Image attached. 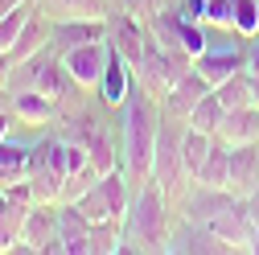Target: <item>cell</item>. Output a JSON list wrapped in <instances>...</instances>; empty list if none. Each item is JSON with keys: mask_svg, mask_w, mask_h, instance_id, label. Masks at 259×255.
<instances>
[{"mask_svg": "<svg viewBox=\"0 0 259 255\" xmlns=\"http://www.w3.org/2000/svg\"><path fill=\"white\" fill-rule=\"evenodd\" d=\"M74 206H78V210H82V214H87L91 222H103V218H111V206H107V198H103L99 181H95V185L87 189V194H82V198L74 202Z\"/></svg>", "mask_w": 259, "mask_h": 255, "instance_id": "83f0119b", "label": "cell"}, {"mask_svg": "<svg viewBox=\"0 0 259 255\" xmlns=\"http://www.w3.org/2000/svg\"><path fill=\"white\" fill-rule=\"evenodd\" d=\"M231 202H235V194H231V189H218V185H206V181H189V189L181 194L177 210H181V218L210 222L218 210H226Z\"/></svg>", "mask_w": 259, "mask_h": 255, "instance_id": "5bb4252c", "label": "cell"}, {"mask_svg": "<svg viewBox=\"0 0 259 255\" xmlns=\"http://www.w3.org/2000/svg\"><path fill=\"white\" fill-rule=\"evenodd\" d=\"M214 136H218V140H226V144H255V140H259V107H255V103H247V107L226 111Z\"/></svg>", "mask_w": 259, "mask_h": 255, "instance_id": "ffe728a7", "label": "cell"}, {"mask_svg": "<svg viewBox=\"0 0 259 255\" xmlns=\"http://www.w3.org/2000/svg\"><path fill=\"white\" fill-rule=\"evenodd\" d=\"M58 103L50 99V95L41 91H13V123L21 128V132L37 136V132H50V128H58Z\"/></svg>", "mask_w": 259, "mask_h": 255, "instance_id": "9c48e42d", "label": "cell"}, {"mask_svg": "<svg viewBox=\"0 0 259 255\" xmlns=\"http://www.w3.org/2000/svg\"><path fill=\"white\" fill-rule=\"evenodd\" d=\"M189 66H193L189 54H181V50H165V46H156V41L148 37L144 50H140V58L132 62V78H136L140 91H148L152 99H160V95H165Z\"/></svg>", "mask_w": 259, "mask_h": 255, "instance_id": "5b68a950", "label": "cell"}, {"mask_svg": "<svg viewBox=\"0 0 259 255\" xmlns=\"http://www.w3.org/2000/svg\"><path fill=\"white\" fill-rule=\"evenodd\" d=\"M33 9H41L50 21H74V17L103 21L115 9V0H33Z\"/></svg>", "mask_w": 259, "mask_h": 255, "instance_id": "ac0fdd59", "label": "cell"}, {"mask_svg": "<svg viewBox=\"0 0 259 255\" xmlns=\"http://www.w3.org/2000/svg\"><path fill=\"white\" fill-rule=\"evenodd\" d=\"M99 181V173H95L91 165L87 169H74V173H66V181H62V194H58V202H78L87 189Z\"/></svg>", "mask_w": 259, "mask_h": 255, "instance_id": "4316f807", "label": "cell"}, {"mask_svg": "<svg viewBox=\"0 0 259 255\" xmlns=\"http://www.w3.org/2000/svg\"><path fill=\"white\" fill-rule=\"evenodd\" d=\"M235 33L255 37L259 33V0H239L235 5Z\"/></svg>", "mask_w": 259, "mask_h": 255, "instance_id": "f1b7e54d", "label": "cell"}, {"mask_svg": "<svg viewBox=\"0 0 259 255\" xmlns=\"http://www.w3.org/2000/svg\"><path fill=\"white\" fill-rule=\"evenodd\" d=\"M0 115H13V91L0 87Z\"/></svg>", "mask_w": 259, "mask_h": 255, "instance_id": "d6a6232c", "label": "cell"}, {"mask_svg": "<svg viewBox=\"0 0 259 255\" xmlns=\"http://www.w3.org/2000/svg\"><path fill=\"white\" fill-rule=\"evenodd\" d=\"M78 144L87 148V161H91V169L99 173V177L123 165V161H119V132H115L103 115H95V119L87 123V132L78 136Z\"/></svg>", "mask_w": 259, "mask_h": 255, "instance_id": "ba28073f", "label": "cell"}, {"mask_svg": "<svg viewBox=\"0 0 259 255\" xmlns=\"http://www.w3.org/2000/svg\"><path fill=\"white\" fill-rule=\"evenodd\" d=\"M25 177H29V185H33V202H58L62 181H66V140H62L58 128L33 136Z\"/></svg>", "mask_w": 259, "mask_h": 255, "instance_id": "277c9868", "label": "cell"}, {"mask_svg": "<svg viewBox=\"0 0 259 255\" xmlns=\"http://www.w3.org/2000/svg\"><path fill=\"white\" fill-rule=\"evenodd\" d=\"M136 87V78H132V62L127 58H119L115 50H111V62H107V70H103V82H99V103L107 107V111H115L123 99H127V91Z\"/></svg>", "mask_w": 259, "mask_h": 255, "instance_id": "e0dca14e", "label": "cell"}, {"mask_svg": "<svg viewBox=\"0 0 259 255\" xmlns=\"http://www.w3.org/2000/svg\"><path fill=\"white\" fill-rule=\"evenodd\" d=\"M210 91H214V87H210V82H206L198 70H193V66H189V70H185V74H181V78H177V82H173L165 95H160L156 103H160V111H165V115H173V119L189 123V111H193V103H198L202 95H210Z\"/></svg>", "mask_w": 259, "mask_h": 255, "instance_id": "7c38bea8", "label": "cell"}, {"mask_svg": "<svg viewBox=\"0 0 259 255\" xmlns=\"http://www.w3.org/2000/svg\"><path fill=\"white\" fill-rule=\"evenodd\" d=\"M17 251H41V255H66L58 235V202H33L21 227V247Z\"/></svg>", "mask_w": 259, "mask_h": 255, "instance_id": "8992f818", "label": "cell"}, {"mask_svg": "<svg viewBox=\"0 0 259 255\" xmlns=\"http://www.w3.org/2000/svg\"><path fill=\"white\" fill-rule=\"evenodd\" d=\"M5 206H9V189L0 185V210H5Z\"/></svg>", "mask_w": 259, "mask_h": 255, "instance_id": "8d00e7d4", "label": "cell"}, {"mask_svg": "<svg viewBox=\"0 0 259 255\" xmlns=\"http://www.w3.org/2000/svg\"><path fill=\"white\" fill-rule=\"evenodd\" d=\"M185 128H189V123H181V119H173V115L160 111L156 144H152V181L169 194L173 206L181 202V194H185L189 181H193V177L185 173V165H181V140H185Z\"/></svg>", "mask_w": 259, "mask_h": 255, "instance_id": "3957f363", "label": "cell"}, {"mask_svg": "<svg viewBox=\"0 0 259 255\" xmlns=\"http://www.w3.org/2000/svg\"><path fill=\"white\" fill-rule=\"evenodd\" d=\"M259 185V140L255 144H231V169H226V189L235 198H251Z\"/></svg>", "mask_w": 259, "mask_h": 255, "instance_id": "2e32d148", "label": "cell"}, {"mask_svg": "<svg viewBox=\"0 0 259 255\" xmlns=\"http://www.w3.org/2000/svg\"><path fill=\"white\" fill-rule=\"evenodd\" d=\"M165 251H185V255H214V251H226L222 239L210 231V222H193V218H173V231H169V243Z\"/></svg>", "mask_w": 259, "mask_h": 255, "instance_id": "8fae6325", "label": "cell"}, {"mask_svg": "<svg viewBox=\"0 0 259 255\" xmlns=\"http://www.w3.org/2000/svg\"><path fill=\"white\" fill-rule=\"evenodd\" d=\"M29 148H33V140H29V136H17V132L0 140V185H13V181L25 177V169H29Z\"/></svg>", "mask_w": 259, "mask_h": 255, "instance_id": "44dd1931", "label": "cell"}, {"mask_svg": "<svg viewBox=\"0 0 259 255\" xmlns=\"http://www.w3.org/2000/svg\"><path fill=\"white\" fill-rule=\"evenodd\" d=\"M29 0L25 5H17L13 13H5L0 17V54H13V46H17V37H21V29H25V17H29Z\"/></svg>", "mask_w": 259, "mask_h": 255, "instance_id": "484cf974", "label": "cell"}, {"mask_svg": "<svg viewBox=\"0 0 259 255\" xmlns=\"http://www.w3.org/2000/svg\"><path fill=\"white\" fill-rule=\"evenodd\" d=\"M247 206H251V214H255V222H259V185L251 189V198H247Z\"/></svg>", "mask_w": 259, "mask_h": 255, "instance_id": "836d02e7", "label": "cell"}, {"mask_svg": "<svg viewBox=\"0 0 259 255\" xmlns=\"http://www.w3.org/2000/svg\"><path fill=\"white\" fill-rule=\"evenodd\" d=\"M107 62H111V46H107V37L87 41V46H78V50H70V54H62V66H66L87 91H99Z\"/></svg>", "mask_w": 259, "mask_h": 255, "instance_id": "30bf717a", "label": "cell"}, {"mask_svg": "<svg viewBox=\"0 0 259 255\" xmlns=\"http://www.w3.org/2000/svg\"><path fill=\"white\" fill-rule=\"evenodd\" d=\"M226 169H231V144L214 136V144H210V152H206V165H202V173L193 177V181H206V185L226 189Z\"/></svg>", "mask_w": 259, "mask_h": 255, "instance_id": "7402d4cb", "label": "cell"}, {"mask_svg": "<svg viewBox=\"0 0 259 255\" xmlns=\"http://www.w3.org/2000/svg\"><path fill=\"white\" fill-rule=\"evenodd\" d=\"M115 111H119V161H123V173L140 185V181L152 177V144H156L160 103L148 91L132 87L127 99Z\"/></svg>", "mask_w": 259, "mask_h": 255, "instance_id": "6da1fadb", "label": "cell"}, {"mask_svg": "<svg viewBox=\"0 0 259 255\" xmlns=\"http://www.w3.org/2000/svg\"><path fill=\"white\" fill-rule=\"evenodd\" d=\"M247 74H251V70H247ZM251 103L259 107V74H251Z\"/></svg>", "mask_w": 259, "mask_h": 255, "instance_id": "e575fe53", "label": "cell"}, {"mask_svg": "<svg viewBox=\"0 0 259 255\" xmlns=\"http://www.w3.org/2000/svg\"><path fill=\"white\" fill-rule=\"evenodd\" d=\"M107 37V17L103 21H87V17H74V21H54V33H50V50L62 58L87 41H99Z\"/></svg>", "mask_w": 259, "mask_h": 255, "instance_id": "9a60e30c", "label": "cell"}, {"mask_svg": "<svg viewBox=\"0 0 259 255\" xmlns=\"http://www.w3.org/2000/svg\"><path fill=\"white\" fill-rule=\"evenodd\" d=\"M214 91H218V99H222V107H226V111L247 107V103H251V74H247V70H239V74H231L226 82H218Z\"/></svg>", "mask_w": 259, "mask_h": 255, "instance_id": "d4e9b609", "label": "cell"}, {"mask_svg": "<svg viewBox=\"0 0 259 255\" xmlns=\"http://www.w3.org/2000/svg\"><path fill=\"white\" fill-rule=\"evenodd\" d=\"M123 227V251H165L173 231V202L152 177L136 185L132 206H127Z\"/></svg>", "mask_w": 259, "mask_h": 255, "instance_id": "7a4b0ae2", "label": "cell"}, {"mask_svg": "<svg viewBox=\"0 0 259 255\" xmlns=\"http://www.w3.org/2000/svg\"><path fill=\"white\" fill-rule=\"evenodd\" d=\"M58 235L66 255H87V235H91V218L74 202H58Z\"/></svg>", "mask_w": 259, "mask_h": 255, "instance_id": "d6986e66", "label": "cell"}, {"mask_svg": "<svg viewBox=\"0 0 259 255\" xmlns=\"http://www.w3.org/2000/svg\"><path fill=\"white\" fill-rule=\"evenodd\" d=\"M17 5H25V0H0V17H5V13H13Z\"/></svg>", "mask_w": 259, "mask_h": 255, "instance_id": "d590c367", "label": "cell"}, {"mask_svg": "<svg viewBox=\"0 0 259 255\" xmlns=\"http://www.w3.org/2000/svg\"><path fill=\"white\" fill-rule=\"evenodd\" d=\"M210 231L222 239V247H226V251H247V247H251V239H255V231H259V222H255V214H251L247 198H235L226 210H218V214L210 218Z\"/></svg>", "mask_w": 259, "mask_h": 255, "instance_id": "52a82bcc", "label": "cell"}, {"mask_svg": "<svg viewBox=\"0 0 259 255\" xmlns=\"http://www.w3.org/2000/svg\"><path fill=\"white\" fill-rule=\"evenodd\" d=\"M222 115H226V107H222V99H218V91H210V95H202V99L193 103V111H189V128H198V132L214 136L218 123H222Z\"/></svg>", "mask_w": 259, "mask_h": 255, "instance_id": "603a6c76", "label": "cell"}, {"mask_svg": "<svg viewBox=\"0 0 259 255\" xmlns=\"http://www.w3.org/2000/svg\"><path fill=\"white\" fill-rule=\"evenodd\" d=\"M247 70H251V74H259V33H255V37H247Z\"/></svg>", "mask_w": 259, "mask_h": 255, "instance_id": "4dcf8cb0", "label": "cell"}, {"mask_svg": "<svg viewBox=\"0 0 259 255\" xmlns=\"http://www.w3.org/2000/svg\"><path fill=\"white\" fill-rule=\"evenodd\" d=\"M115 5H119V9H127V13H132V17L140 21V25H148V21H152L160 9L169 5V0H115Z\"/></svg>", "mask_w": 259, "mask_h": 255, "instance_id": "f546056e", "label": "cell"}, {"mask_svg": "<svg viewBox=\"0 0 259 255\" xmlns=\"http://www.w3.org/2000/svg\"><path fill=\"white\" fill-rule=\"evenodd\" d=\"M210 144H214V136L198 132V128H185V140H181V165H185V173H189V177H198V173H202Z\"/></svg>", "mask_w": 259, "mask_h": 255, "instance_id": "cb8c5ba5", "label": "cell"}, {"mask_svg": "<svg viewBox=\"0 0 259 255\" xmlns=\"http://www.w3.org/2000/svg\"><path fill=\"white\" fill-rule=\"evenodd\" d=\"M13 66H17V58L13 54H0V87L13 82Z\"/></svg>", "mask_w": 259, "mask_h": 255, "instance_id": "1f68e13d", "label": "cell"}, {"mask_svg": "<svg viewBox=\"0 0 259 255\" xmlns=\"http://www.w3.org/2000/svg\"><path fill=\"white\" fill-rule=\"evenodd\" d=\"M144 41H148V29L127 13V9H111L107 13V46L119 54V58H127V62H136L140 58V50H144Z\"/></svg>", "mask_w": 259, "mask_h": 255, "instance_id": "4fadbf2b", "label": "cell"}]
</instances>
